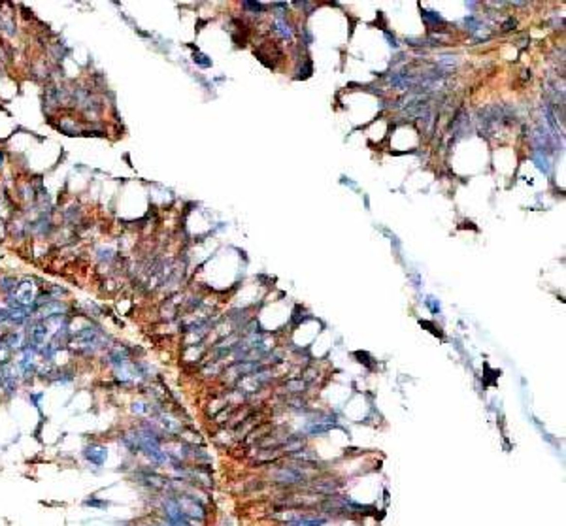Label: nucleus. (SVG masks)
<instances>
[{
	"label": "nucleus",
	"instance_id": "nucleus-1",
	"mask_svg": "<svg viewBox=\"0 0 566 526\" xmlns=\"http://www.w3.org/2000/svg\"><path fill=\"white\" fill-rule=\"evenodd\" d=\"M83 456H85L91 464L102 466L104 462H106V458H108V451H106V447H102V445H98V443H93V445L85 447Z\"/></svg>",
	"mask_w": 566,
	"mask_h": 526
},
{
	"label": "nucleus",
	"instance_id": "nucleus-2",
	"mask_svg": "<svg viewBox=\"0 0 566 526\" xmlns=\"http://www.w3.org/2000/svg\"><path fill=\"white\" fill-rule=\"evenodd\" d=\"M321 523H323V521H308V519H304V521H302V519H300V521H295V523H291V526H319L321 525Z\"/></svg>",
	"mask_w": 566,
	"mask_h": 526
}]
</instances>
